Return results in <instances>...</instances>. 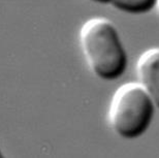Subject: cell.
Here are the masks:
<instances>
[{
  "label": "cell",
  "instance_id": "cell-3",
  "mask_svg": "<svg viewBox=\"0 0 159 158\" xmlns=\"http://www.w3.org/2000/svg\"><path fill=\"white\" fill-rule=\"evenodd\" d=\"M139 83L145 88L159 109V47L148 49L136 62Z\"/></svg>",
  "mask_w": 159,
  "mask_h": 158
},
{
  "label": "cell",
  "instance_id": "cell-7",
  "mask_svg": "<svg viewBox=\"0 0 159 158\" xmlns=\"http://www.w3.org/2000/svg\"><path fill=\"white\" fill-rule=\"evenodd\" d=\"M157 12H158V16H159V1H158V5H157Z\"/></svg>",
  "mask_w": 159,
  "mask_h": 158
},
{
  "label": "cell",
  "instance_id": "cell-2",
  "mask_svg": "<svg viewBox=\"0 0 159 158\" xmlns=\"http://www.w3.org/2000/svg\"><path fill=\"white\" fill-rule=\"evenodd\" d=\"M156 106L139 83L120 86L110 103L107 120L119 138L133 141L149 130L154 120Z\"/></svg>",
  "mask_w": 159,
  "mask_h": 158
},
{
  "label": "cell",
  "instance_id": "cell-5",
  "mask_svg": "<svg viewBox=\"0 0 159 158\" xmlns=\"http://www.w3.org/2000/svg\"><path fill=\"white\" fill-rule=\"evenodd\" d=\"M87 1L96 3V4H110L112 0H87Z\"/></svg>",
  "mask_w": 159,
  "mask_h": 158
},
{
  "label": "cell",
  "instance_id": "cell-4",
  "mask_svg": "<svg viewBox=\"0 0 159 158\" xmlns=\"http://www.w3.org/2000/svg\"><path fill=\"white\" fill-rule=\"evenodd\" d=\"M159 0H112L110 5L128 15H145L157 8Z\"/></svg>",
  "mask_w": 159,
  "mask_h": 158
},
{
  "label": "cell",
  "instance_id": "cell-1",
  "mask_svg": "<svg viewBox=\"0 0 159 158\" xmlns=\"http://www.w3.org/2000/svg\"><path fill=\"white\" fill-rule=\"evenodd\" d=\"M80 47L89 69L106 82L117 81L125 74L128 54L118 28L107 18H91L79 33Z\"/></svg>",
  "mask_w": 159,
  "mask_h": 158
},
{
  "label": "cell",
  "instance_id": "cell-6",
  "mask_svg": "<svg viewBox=\"0 0 159 158\" xmlns=\"http://www.w3.org/2000/svg\"><path fill=\"white\" fill-rule=\"evenodd\" d=\"M0 157H3V152H2L1 148H0Z\"/></svg>",
  "mask_w": 159,
  "mask_h": 158
}]
</instances>
